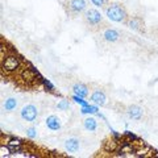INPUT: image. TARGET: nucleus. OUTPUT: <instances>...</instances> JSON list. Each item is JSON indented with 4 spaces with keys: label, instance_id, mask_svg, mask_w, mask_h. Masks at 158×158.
Instances as JSON below:
<instances>
[{
    "label": "nucleus",
    "instance_id": "nucleus-8",
    "mask_svg": "<svg viewBox=\"0 0 158 158\" xmlns=\"http://www.w3.org/2000/svg\"><path fill=\"white\" fill-rule=\"evenodd\" d=\"M91 100L98 107H104L107 104V96L104 91H102V90H94L91 94Z\"/></svg>",
    "mask_w": 158,
    "mask_h": 158
},
{
    "label": "nucleus",
    "instance_id": "nucleus-11",
    "mask_svg": "<svg viewBox=\"0 0 158 158\" xmlns=\"http://www.w3.org/2000/svg\"><path fill=\"white\" fill-rule=\"evenodd\" d=\"M17 106H19V100L17 98H13V96H9L3 102V110L8 113L13 112L17 108Z\"/></svg>",
    "mask_w": 158,
    "mask_h": 158
},
{
    "label": "nucleus",
    "instance_id": "nucleus-10",
    "mask_svg": "<svg viewBox=\"0 0 158 158\" xmlns=\"http://www.w3.org/2000/svg\"><path fill=\"white\" fill-rule=\"evenodd\" d=\"M46 127L50 131H53V132L59 131V129H61V127H62L61 118H59L58 116H56V115H50L46 118Z\"/></svg>",
    "mask_w": 158,
    "mask_h": 158
},
{
    "label": "nucleus",
    "instance_id": "nucleus-6",
    "mask_svg": "<svg viewBox=\"0 0 158 158\" xmlns=\"http://www.w3.org/2000/svg\"><path fill=\"white\" fill-rule=\"evenodd\" d=\"M69 9L73 13H82L87 9V2L86 0H69Z\"/></svg>",
    "mask_w": 158,
    "mask_h": 158
},
{
    "label": "nucleus",
    "instance_id": "nucleus-19",
    "mask_svg": "<svg viewBox=\"0 0 158 158\" xmlns=\"http://www.w3.org/2000/svg\"><path fill=\"white\" fill-rule=\"evenodd\" d=\"M82 112H83V113H96V108L88 104V106H86V107L82 108Z\"/></svg>",
    "mask_w": 158,
    "mask_h": 158
},
{
    "label": "nucleus",
    "instance_id": "nucleus-5",
    "mask_svg": "<svg viewBox=\"0 0 158 158\" xmlns=\"http://www.w3.org/2000/svg\"><path fill=\"white\" fill-rule=\"evenodd\" d=\"M127 116L131 118V120H135V121H138L141 120L142 116H144V110L137 106V104H131L127 107Z\"/></svg>",
    "mask_w": 158,
    "mask_h": 158
},
{
    "label": "nucleus",
    "instance_id": "nucleus-13",
    "mask_svg": "<svg viewBox=\"0 0 158 158\" xmlns=\"http://www.w3.org/2000/svg\"><path fill=\"white\" fill-rule=\"evenodd\" d=\"M73 92H74V95H77V96L87 98L88 94H90V90H88V87L86 85H83V83H77V85L73 86Z\"/></svg>",
    "mask_w": 158,
    "mask_h": 158
},
{
    "label": "nucleus",
    "instance_id": "nucleus-12",
    "mask_svg": "<svg viewBox=\"0 0 158 158\" xmlns=\"http://www.w3.org/2000/svg\"><path fill=\"white\" fill-rule=\"evenodd\" d=\"M128 27H129L132 31H136V32H144V27L145 24L142 21L141 17H132L129 21H128Z\"/></svg>",
    "mask_w": 158,
    "mask_h": 158
},
{
    "label": "nucleus",
    "instance_id": "nucleus-1",
    "mask_svg": "<svg viewBox=\"0 0 158 158\" xmlns=\"http://www.w3.org/2000/svg\"><path fill=\"white\" fill-rule=\"evenodd\" d=\"M106 16L113 23H125L128 15L124 6L118 3H112L106 8Z\"/></svg>",
    "mask_w": 158,
    "mask_h": 158
},
{
    "label": "nucleus",
    "instance_id": "nucleus-4",
    "mask_svg": "<svg viewBox=\"0 0 158 158\" xmlns=\"http://www.w3.org/2000/svg\"><path fill=\"white\" fill-rule=\"evenodd\" d=\"M85 20H86V23L88 24V25H99V24L102 23V15L100 12L98 11V9L95 8H90V9H86V12H85Z\"/></svg>",
    "mask_w": 158,
    "mask_h": 158
},
{
    "label": "nucleus",
    "instance_id": "nucleus-7",
    "mask_svg": "<svg viewBox=\"0 0 158 158\" xmlns=\"http://www.w3.org/2000/svg\"><path fill=\"white\" fill-rule=\"evenodd\" d=\"M63 148L65 150L69 153H77L81 149V141L78 140L77 137H69L63 142Z\"/></svg>",
    "mask_w": 158,
    "mask_h": 158
},
{
    "label": "nucleus",
    "instance_id": "nucleus-3",
    "mask_svg": "<svg viewBox=\"0 0 158 158\" xmlns=\"http://www.w3.org/2000/svg\"><path fill=\"white\" fill-rule=\"evenodd\" d=\"M20 58L17 56H15V54H9L7 56L6 58L3 59V63H2V67L4 71L7 73H15L17 71L20 69Z\"/></svg>",
    "mask_w": 158,
    "mask_h": 158
},
{
    "label": "nucleus",
    "instance_id": "nucleus-15",
    "mask_svg": "<svg viewBox=\"0 0 158 158\" xmlns=\"http://www.w3.org/2000/svg\"><path fill=\"white\" fill-rule=\"evenodd\" d=\"M21 78L27 82H32L36 79V73H34L32 69H24L21 71Z\"/></svg>",
    "mask_w": 158,
    "mask_h": 158
},
{
    "label": "nucleus",
    "instance_id": "nucleus-9",
    "mask_svg": "<svg viewBox=\"0 0 158 158\" xmlns=\"http://www.w3.org/2000/svg\"><path fill=\"white\" fill-rule=\"evenodd\" d=\"M103 38L106 40L107 42H117L118 40H120V33H118L116 29H112V28H108L106 29L104 32H103Z\"/></svg>",
    "mask_w": 158,
    "mask_h": 158
},
{
    "label": "nucleus",
    "instance_id": "nucleus-17",
    "mask_svg": "<svg viewBox=\"0 0 158 158\" xmlns=\"http://www.w3.org/2000/svg\"><path fill=\"white\" fill-rule=\"evenodd\" d=\"M69 108H70V103H69V100H65V99L61 100L57 104V110L58 111H67Z\"/></svg>",
    "mask_w": 158,
    "mask_h": 158
},
{
    "label": "nucleus",
    "instance_id": "nucleus-21",
    "mask_svg": "<svg viewBox=\"0 0 158 158\" xmlns=\"http://www.w3.org/2000/svg\"><path fill=\"white\" fill-rule=\"evenodd\" d=\"M92 4L95 7H99V8H102V7H104L106 6V2L107 0H91Z\"/></svg>",
    "mask_w": 158,
    "mask_h": 158
},
{
    "label": "nucleus",
    "instance_id": "nucleus-2",
    "mask_svg": "<svg viewBox=\"0 0 158 158\" xmlns=\"http://www.w3.org/2000/svg\"><path fill=\"white\" fill-rule=\"evenodd\" d=\"M20 117L27 123H33L36 121V118L38 117V110L34 104H25L23 106V108L20 110Z\"/></svg>",
    "mask_w": 158,
    "mask_h": 158
},
{
    "label": "nucleus",
    "instance_id": "nucleus-16",
    "mask_svg": "<svg viewBox=\"0 0 158 158\" xmlns=\"http://www.w3.org/2000/svg\"><path fill=\"white\" fill-rule=\"evenodd\" d=\"M8 148L11 149V152H20L21 150V141L17 138H11L8 141Z\"/></svg>",
    "mask_w": 158,
    "mask_h": 158
},
{
    "label": "nucleus",
    "instance_id": "nucleus-20",
    "mask_svg": "<svg viewBox=\"0 0 158 158\" xmlns=\"http://www.w3.org/2000/svg\"><path fill=\"white\" fill-rule=\"evenodd\" d=\"M83 99H85V98H81V96H74V100H75L77 103H78V104H81L82 107H86V106H88V103L87 102H85V100H83Z\"/></svg>",
    "mask_w": 158,
    "mask_h": 158
},
{
    "label": "nucleus",
    "instance_id": "nucleus-14",
    "mask_svg": "<svg viewBox=\"0 0 158 158\" xmlns=\"http://www.w3.org/2000/svg\"><path fill=\"white\" fill-rule=\"evenodd\" d=\"M83 128L87 132H95L98 129V121L94 117H86L83 120Z\"/></svg>",
    "mask_w": 158,
    "mask_h": 158
},
{
    "label": "nucleus",
    "instance_id": "nucleus-18",
    "mask_svg": "<svg viewBox=\"0 0 158 158\" xmlns=\"http://www.w3.org/2000/svg\"><path fill=\"white\" fill-rule=\"evenodd\" d=\"M27 136L29 137V138H36L37 137V129L36 128H33V127H31V128H28L27 129Z\"/></svg>",
    "mask_w": 158,
    "mask_h": 158
}]
</instances>
